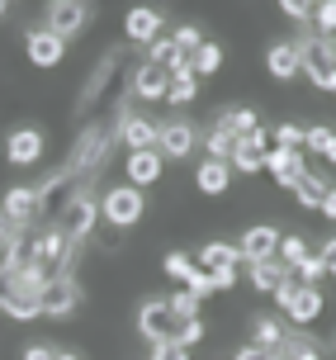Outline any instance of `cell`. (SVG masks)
<instances>
[{"instance_id": "f5cc1de1", "label": "cell", "mask_w": 336, "mask_h": 360, "mask_svg": "<svg viewBox=\"0 0 336 360\" xmlns=\"http://www.w3.org/2000/svg\"><path fill=\"white\" fill-rule=\"evenodd\" d=\"M48 5H53V0H48Z\"/></svg>"}, {"instance_id": "603a6c76", "label": "cell", "mask_w": 336, "mask_h": 360, "mask_svg": "<svg viewBox=\"0 0 336 360\" xmlns=\"http://www.w3.org/2000/svg\"><path fill=\"white\" fill-rule=\"evenodd\" d=\"M327 190H332V180L322 176V171H308V176H303V185L294 190V195H299V209L318 214V209H322V199H327Z\"/></svg>"}, {"instance_id": "6da1fadb", "label": "cell", "mask_w": 336, "mask_h": 360, "mask_svg": "<svg viewBox=\"0 0 336 360\" xmlns=\"http://www.w3.org/2000/svg\"><path fill=\"white\" fill-rule=\"evenodd\" d=\"M142 214H147V190L138 185H109L105 195H100V223L109 228H138Z\"/></svg>"}, {"instance_id": "3957f363", "label": "cell", "mask_w": 336, "mask_h": 360, "mask_svg": "<svg viewBox=\"0 0 336 360\" xmlns=\"http://www.w3.org/2000/svg\"><path fill=\"white\" fill-rule=\"evenodd\" d=\"M332 43H336V38H322V34L299 38L303 76H308V81H313L318 90H327V86H332V76H336V53H332Z\"/></svg>"}, {"instance_id": "5bb4252c", "label": "cell", "mask_w": 336, "mask_h": 360, "mask_svg": "<svg viewBox=\"0 0 336 360\" xmlns=\"http://www.w3.org/2000/svg\"><path fill=\"white\" fill-rule=\"evenodd\" d=\"M119 138H124L128 152H147V147H157L161 138V119H147V114H119Z\"/></svg>"}, {"instance_id": "8d00e7d4", "label": "cell", "mask_w": 336, "mask_h": 360, "mask_svg": "<svg viewBox=\"0 0 336 360\" xmlns=\"http://www.w3.org/2000/svg\"><path fill=\"white\" fill-rule=\"evenodd\" d=\"M275 147L303 152V128H299V124H280V128H275Z\"/></svg>"}, {"instance_id": "d6986e66", "label": "cell", "mask_w": 336, "mask_h": 360, "mask_svg": "<svg viewBox=\"0 0 336 360\" xmlns=\"http://www.w3.org/2000/svg\"><path fill=\"white\" fill-rule=\"evenodd\" d=\"M195 190H199L204 199H223V195L232 190V166H228V162H213V157H209V162H199Z\"/></svg>"}, {"instance_id": "c3c4849f", "label": "cell", "mask_w": 336, "mask_h": 360, "mask_svg": "<svg viewBox=\"0 0 336 360\" xmlns=\"http://www.w3.org/2000/svg\"><path fill=\"white\" fill-rule=\"evenodd\" d=\"M0 15H10V0H0Z\"/></svg>"}, {"instance_id": "83f0119b", "label": "cell", "mask_w": 336, "mask_h": 360, "mask_svg": "<svg viewBox=\"0 0 336 360\" xmlns=\"http://www.w3.org/2000/svg\"><path fill=\"white\" fill-rule=\"evenodd\" d=\"M303 256H313V252H308V237H303V233H284L280 237V256H275V261L289 266V270H299Z\"/></svg>"}, {"instance_id": "30bf717a", "label": "cell", "mask_w": 336, "mask_h": 360, "mask_svg": "<svg viewBox=\"0 0 336 360\" xmlns=\"http://www.w3.org/2000/svg\"><path fill=\"white\" fill-rule=\"evenodd\" d=\"M266 171L275 176V185L280 190H299L303 185V176H308V162H303V152H289V147H270L266 152Z\"/></svg>"}, {"instance_id": "8992f818", "label": "cell", "mask_w": 336, "mask_h": 360, "mask_svg": "<svg viewBox=\"0 0 336 360\" xmlns=\"http://www.w3.org/2000/svg\"><path fill=\"white\" fill-rule=\"evenodd\" d=\"M38 308H43V318H71L81 308V285L71 275H53L38 294Z\"/></svg>"}, {"instance_id": "816d5d0a", "label": "cell", "mask_w": 336, "mask_h": 360, "mask_svg": "<svg viewBox=\"0 0 336 360\" xmlns=\"http://www.w3.org/2000/svg\"><path fill=\"white\" fill-rule=\"evenodd\" d=\"M332 53H336V43H332Z\"/></svg>"}, {"instance_id": "f35d334b", "label": "cell", "mask_w": 336, "mask_h": 360, "mask_svg": "<svg viewBox=\"0 0 336 360\" xmlns=\"http://www.w3.org/2000/svg\"><path fill=\"white\" fill-rule=\"evenodd\" d=\"M280 10H284L289 19H299V24H303V19L313 24V10H318V0H280Z\"/></svg>"}, {"instance_id": "74e56055", "label": "cell", "mask_w": 336, "mask_h": 360, "mask_svg": "<svg viewBox=\"0 0 336 360\" xmlns=\"http://www.w3.org/2000/svg\"><path fill=\"white\" fill-rule=\"evenodd\" d=\"M199 342H204V318H185V323H180V346L195 351Z\"/></svg>"}, {"instance_id": "836d02e7", "label": "cell", "mask_w": 336, "mask_h": 360, "mask_svg": "<svg viewBox=\"0 0 336 360\" xmlns=\"http://www.w3.org/2000/svg\"><path fill=\"white\" fill-rule=\"evenodd\" d=\"M171 38H176V48H180L185 57H195L199 48H204V34H199V24H176V34H171Z\"/></svg>"}, {"instance_id": "ee69618b", "label": "cell", "mask_w": 336, "mask_h": 360, "mask_svg": "<svg viewBox=\"0 0 336 360\" xmlns=\"http://www.w3.org/2000/svg\"><path fill=\"white\" fill-rule=\"evenodd\" d=\"M318 256H322V266H327V275H336V233L322 242V252H318Z\"/></svg>"}, {"instance_id": "e575fe53", "label": "cell", "mask_w": 336, "mask_h": 360, "mask_svg": "<svg viewBox=\"0 0 336 360\" xmlns=\"http://www.w3.org/2000/svg\"><path fill=\"white\" fill-rule=\"evenodd\" d=\"M327 143H332V128H327V124H308V128H303V152L322 157V152H327Z\"/></svg>"}, {"instance_id": "ffe728a7", "label": "cell", "mask_w": 336, "mask_h": 360, "mask_svg": "<svg viewBox=\"0 0 336 360\" xmlns=\"http://www.w3.org/2000/svg\"><path fill=\"white\" fill-rule=\"evenodd\" d=\"M322 308H327V299H322V289L318 285H299V294H294V304H289V323L294 327H313L322 318Z\"/></svg>"}, {"instance_id": "b9f144b4", "label": "cell", "mask_w": 336, "mask_h": 360, "mask_svg": "<svg viewBox=\"0 0 336 360\" xmlns=\"http://www.w3.org/2000/svg\"><path fill=\"white\" fill-rule=\"evenodd\" d=\"M232 360H280L275 351H261V346L251 342V346H242V351H232Z\"/></svg>"}, {"instance_id": "f907efd6", "label": "cell", "mask_w": 336, "mask_h": 360, "mask_svg": "<svg viewBox=\"0 0 336 360\" xmlns=\"http://www.w3.org/2000/svg\"><path fill=\"white\" fill-rule=\"evenodd\" d=\"M332 351H336V337H332Z\"/></svg>"}, {"instance_id": "ac0fdd59", "label": "cell", "mask_w": 336, "mask_h": 360, "mask_svg": "<svg viewBox=\"0 0 336 360\" xmlns=\"http://www.w3.org/2000/svg\"><path fill=\"white\" fill-rule=\"evenodd\" d=\"M128 86H133V100H166V86H171V72L166 67H157V62H142V67H133V76H128Z\"/></svg>"}, {"instance_id": "9c48e42d", "label": "cell", "mask_w": 336, "mask_h": 360, "mask_svg": "<svg viewBox=\"0 0 336 360\" xmlns=\"http://www.w3.org/2000/svg\"><path fill=\"white\" fill-rule=\"evenodd\" d=\"M0 214L10 218L15 228H29L43 214V190H34V185H10L5 199H0Z\"/></svg>"}, {"instance_id": "f6af8a7d", "label": "cell", "mask_w": 336, "mask_h": 360, "mask_svg": "<svg viewBox=\"0 0 336 360\" xmlns=\"http://www.w3.org/2000/svg\"><path fill=\"white\" fill-rule=\"evenodd\" d=\"M318 214H322V218H332V223H336V185L327 190V199H322V209H318Z\"/></svg>"}, {"instance_id": "d590c367", "label": "cell", "mask_w": 336, "mask_h": 360, "mask_svg": "<svg viewBox=\"0 0 336 360\" xmlns=\"http://www.w3.org/2000/svg\"><path fill=\"white\" fill-rule=\"evenodd\" d=\"M294 280H299V285H318V280H327V266H322V256H318V252L303 256L299 270H294Z\"/></svg>"}, {"instance_id": "e0dca14e", "label": "cell", "mask_w": 336, "mask_h": 360, "mask_svg": "<svg viewBox=\"0 0 336 360\" xmlns=\"http://www.w3.org/2000/svg\"><path fill=\"white\" fill-rule=\"evenodd\" d=\"M124 176H128V185H138V190H147V185H157V180L166 176V157H161L157 147H147V152H128Z\"/></svg>"}, {"instance_id": "7402d4cb", "label": "cell", "mask_w": 336, "mask_h": 360, "mask_svg": "<svg viewBox=\"0 0 336 360\" xmlns=\"http://www.w3.org/2000/svg\"><path fill=\"white\" fill-rule=\"evenodd\" d=\"M195 261L204 270H237L242 266V252H237V242H204Z\"/></svg>"}, {"instance_id": "7c38bea8", "label": "cell", "mask_w": 336, "mask_h": 360, "mask_svg": "<svg viewBox=\"0 0 336 360\" xmlns=\"http://www.w3.org/2000/svg\"><path fill=\"white\" fill-rule=\"evenodd\" d=\"M24 53H29V62L34 67H62V57H67V38H57L53 29H29L24 34Z\"/></svg>"}, {"instance_id": "1f68e13d", "label": "cell", "mask_w": 336, "mask_h": 360, "mask_svg": "<svg viewBox=\"0 0 336 360\" xmlns=\"http://www.w3.org/2000/svg\"><path fill=\"white\" fill-rule=\"evenodd\" d=\"M280 360H322V346L308 342V337H289L280 351Z\"/></svg>"}, {"instance_id": "5b68a950", "label": "cell", "mask_w": 336, "mask_h": 360, "mask_svg": "<svg viewBox=\"0 0 336 360\" xmlns=\"http://www.w3.org/2000/svg\"><path fill=\"white\" fill-rule=\"evenodd\" d=\"M138 332H142L152 346L180 342V318L171 313V304H166V299H147V304L138 308Z\"/></svg>"}, {"instance_id": "4fadbf2b", "label": "cell", "mask_w": 336, "mask_h": 360, "mask_svg": "<svg viewBox=\"0 0 336 360\" xmlns=\"http://www.w3.org/2000/svg\"><path fill=\"white\" fill-rule=\"evenodd\" d=\"M124 38L133 43V48H152L161 38V10H152V5H133L124 15Z\"/></svg>"}, {"instance_id": "4dcf8cb0", "label": "cell", "mask_w": 336, "mask_h": 360, "mask_svg": "<svg viewBox=\"0 0 336 360\" xmlns=\"http://www.w3.org/2000/svg\"><path fill=\"white\" fill-rule=\"evenodd\" d=\"M166 304H171V313H176L180 323H185V318H199V313H204V299H199L195 289H176V294H171Z\"/></svg>"}, {"instance_id": "44dd1931", "label": "cell", "mask_w": 336, "mask_h": 360, "mask_svg": "<svg viewBox=\"0 0 336 360\" xmlns=\"http://www.w3.org/2000/svg\"><path fill=\"white\" fill-rule=\"evenodd\" d=\"M289 275H294V270L280 266V261H251V266H247V280H251L256 294H275L280 280H289Z\"/></svg>"}, {"instance_id": "7bdbcfd3", "label": "cell", "mask_w": 336, "mask_h": 360, "mask_svg": "<svg viewBox=\"0 0 336 360\" xmlns=\"http://www.w3.org/2000/svg\"><path fill=\"white\" fill-rule=\"evenodd\" d=\"M24 360H57V346L34 342V346H24Z\"/></svg>"}, {"instance_id": "7dc6e473", "label": "cell", "mask_w": 336, "mask_h": 360, "mask_svg": "<svg viewBox=\"0 0 336 360\" xmlns=\"http://www.w3.org/2000/svg\"><path fill=\"white\" fill-rule=\"evenodd\" d=\"M57 360H81V356H76V351H57Z\"/></svg>"}, {"instance_id": "d4e9b609", "label": "cell", "mask_w": 336, "mask_h": 360, "mask_svg": "<svg viewBox=\"0 0 336 360\" xmlns=\"http://www.w3.org/2000/svg\"><path fill=\"white\" fill-rule=\"evenodd\" d=\"M251 342L261 346V351H275V356H280L284 342H289V332H284L275 318H256V323H251Z\"/></svg>"}, {"instance_id": "cb8c5ba5", "label": "cell", "mask_w": 336, "mask_h": 360, "mask_svg": "<svg viewBox=\"0 0 336 360\" xmlns=\"http://www.w3.org/2000/svg\"><path fill=\"white\" fill-rule=\"evenodd\" d=\"M218 119L228 124L232 138H247V133H256V128H266V124H261V114H256L251 105H232V109H223Z\"/></svg>"}, {"instance_id": "681fc988", "label": "cell", "mask_w": 336, "mask_h": 360, "mask_svg": "<svg viewBox=\"0 0 336 360\" xmlns=\"http://www.w3.org/2000/svg\"><path fill=\"white\" fill-rule=\"evenodd\" d=\"M327 95H336V76H332V86H327Z\"/></svg>"}, {"instance_id": "d6a6232c", "label": "cell", "mask_w": 336, "mask_h": 360, "mask_svg": "<svg viewBox=\"0 0 336 360\" xmlns=\"http://www.w3.org/2000/svg\"><path fill=\"white\" fill-rule=\"evenodd\" d=\"M313 34L336 38V0H318V10H313Z\"/></svg>"}, {"instance_id": "2e32d148", "label": "cell", "mask_w": 336, "mask_h": 360, "mask_svg": "<svg viewBox=\"0 0 336 360\" xmlns=\"http://www.w3.org/2000/svg\"><path fill=\"white\" fill-rule=\"evenodd\" d=\"M43 133L38 128H15L10 138H5V162L10 166H38L43 162Z\"/></svg>"}, {"instance_id": "4316f807", "label": "cell", "mask_w": 336, "mask_h": 360, "mask_svg": "<svg viewBox=\"0 0 336 360\" xmlns=\"http://www.w3.org/2000/svg\"><path fill=\"white\" fill-rule=\"evenodd\" d=\"M232 147H237V138L228 133V124H223V119H213V128L204 133V152H209L213 162H228Z\"/></svg>"}, {"instance_id": "ab89813d", "label": "cell", "mask_w": 336, "mask_h": 360, "mask_svg": "<svg viewBox=\"0 0 336 360\" xmlns=\"http://www.w3.org/2000/svg\"><path fill=\"white\" fill-rule=\"evenodd\" d=\"M147 360H190V351H185L180 342H161V346L147 351Z\"/></svg>"}, {"instance_id": "60d3db41", "label": "cell", "mask_w": 336, "mask_h": 360, "mask_svg": "<svg viewBox=\"0 0 336 360\" xmlns=\"http://www.w3.org/2000/svg\"><path fill=\"white\" fill-rule=\"evenodd\" d=\"M294 294H299V280L289 275V280H280V289H275L270 299H275V308H280V313H289V304H294Z\"/></svg>"}, {"instance_id": "ba28073f", "label": "cell", "mask_w": 336, "mask_h": 360, "mask_svg": "<svg viewBox=\"0 0 336 360\" xmlns=\"http://www.w3.org/2000/svg\"><path fill=\"white\" fill-rule=\"evenodd\" d=\"M270 138H266V128H256V133H247V138H237V147H232V176H261L266 171V152H270Z\"/></svg>"}, {"instance_id": "7a4b0ae2", "label": "cell", "mask_w": 336, "mask_h": 360, "mask_svg": "<svg viewBox=\"0 0 336 360\" xmlns=\"http://www.w3.org/2000/svg\"><path fill=\"white\" fill-rule=\"evenodd\" d=\"M100 223V195H90V185H76L67 195V209H62V233L71 242H86Z\"/></svg>"}, {"instance_id": "52a82bcc", "label": "cell", "mask_w": 336, "mask_h": 360, "mask_svg": "<svg viewBox=\"0 0 336 360\" xmlns=\"http://www.w3.org/2000/svg\"><path fill=\"white\" fill-rule=\"evenodd\" d=\"M199 147V133L190 119H161V138H157V152L166 162H185L190 152Z\"/></svg>"}, {"instance_id": "484cf974", "label": "cell", "mask_w": 336, "mask_h": 360, "mask_svg": "<svg viewBox=\"0 0 336 360\" xmlns=\"http://www.w3.org/2000/svg\"><path fill=\"white\" fill-rule=\"evenodd\" d=\"M199 95V76H195V67H185V72H171V86H166V105H190Z\"/></svg>"}, {"instance_id": "9a60e30c", "label": "cell", "mask_w": 336, "mask_h": 360, "mask_svg": "<svg viewBox=\"0 0 336 360\" xmlns=\"http://www.w3.org/2000/svg\"><path fill=\"white\" fill-rule=\"evenodd\" d=\"M266 72L275 81H294L303 76V62H299V38H275L266 48Z\"/></svg>"}, {"instance_id": "bcb514c9", "label": "cell", "mask_w": 336, "mask_h": 360, "mask_svg": "<svg viewBox=\"0 0 336 360\" xmlns=\"http://www.w3.org/2000/svg\"><path fill=\"white\" fill-rule=\"evenodd\" d=\"M322 162H327V166H336V133H332V143H327V152H322Z\"/></svg>"}, {"instance_id": "8fae6325", "label": "cell", "mask_w": 336, "mask_h": 360, "mask_svg": "<svg viewBox=\"0 0 336 360\" xmlns=\"http://www.w3.org/2000/svg\"><path fill=\"white\" fill-rule=\"evenodd\" d=\"M280 228H275V223H256V228H247V233H242V242H237V252H242V261H275V256H280Z\"/></svg>"}, {"instance_id": "277c9868", "label": "cell", "mask_w": 336, "mask_h": 360, "mask_svg": "<svg viewBox=\"0 0 336 360\" xmlns=\"http://www.w3.org/2000/svg\"><path fill=\"white\" fill-rule=\"evenodd\" d=\"M90 15H95L90 0H53V5L43 10V29H53L57 38H67V43H71V38L90 24Z\"/></svg>"}, {"instance_id": "f546056e", "label": "cell", "mask_w": 336, "mask_h": 360, "mask_svg": "<svg viewBox=\"0 0 336 360\" xmlns=\"http://www.w3.org/2000/svg\"><path fill=\"white\" fill-rule=\"evenodd\" d=\"M161 270H166L176 285H185V280H190V275L199 270V261H195L190 252H166V256H161Z\"/></svg>"}, {"instance_id": "f1b7e54d", "label": "cell", "mask_w": 336, "mask_h": 360, "mask_svg": "<svg viewBox=\"0 0 336 360\" xmlns=\"http://www.w3.org/2000/svg\"><path fill=\"white\" fill-rule=\"evenodd\" d=\"M190 67H195V76H213V72H223V43H209V38H204V48H199V53L190 57Z\"/></svg>"}]
</instances>
